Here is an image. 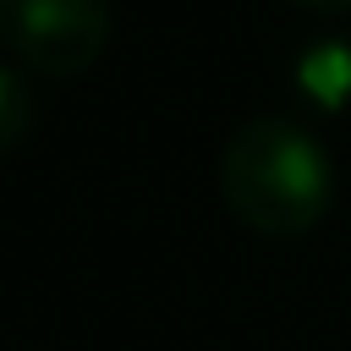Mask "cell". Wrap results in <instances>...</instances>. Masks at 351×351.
Listing matches in <instances>:
<instances>
[{"label":"cell","instance_id":"1","mask_svg":"<svg viewBox=\"0 0 351 351\" xmlns=\"http://www.w3.org/2000/svg\"><path fill=\"white\" fill-rule=\"evenodd\" d=\"M219 192L252 230L296 236L324 219L335 170L318 137H307L296 121L263 115L230 132L219 154Z\"/></svg>","mask_w":351,"mask_h":351},{"label":"cell","instance_id":"2","mask_svg":"<svg viewBox=\"0 0 351 351\" xmlns=\"http://www.w3.org/2000/svg\"><path fill=\"white\" fill-rule=\"evenodd\" d=\"M0 33L44 77H77L110 44V0H0Z\"/></svg>","mask_w":351,"mask_h":351},{"label":"cell","instance_id":"3","mask_svg":"<svg viewBox=\"0 0 351 351\" xmlns=\"http://www.w3.org/2000/svg\"><path fill=\"white\" fill-rule=\"evenodd\" d=\"M296 82H302V93L307 99H318V104H346L351 99V44H340V38H318L302 60H296Z\"/></svg>","mask_w":351,"mask_h":351},{"label":"cell","instance_id":"4","mask_svg":"<svg viewBox=\"0 0 351 351\" xmlns=\"http://www.w3.org/2000/svg\"><path fill=\"white\" fill-rule=\"evenodd\" d=\"M27 121H33V93H27V82H22L11 66H0V148H11V143L27 132Z\"/></svg>","mask_w":351,"mask_h":351},{"label":"cell","instance_id":"5","mask_svg":"<svg viewBox=\"0 0 351 351\" xmlns=\"http://www.w3.org/2000/svg\"><path fill=\"white\" fill-rule=\"evenodd\" d=\"M296 5H346V0H296Z\"/></svg>","mask_w":351,"mask_h":351}]
</instances>
